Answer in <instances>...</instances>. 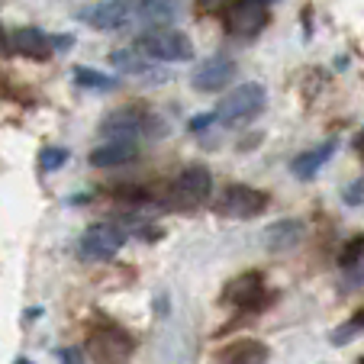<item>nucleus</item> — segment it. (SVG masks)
<instances>
[{"mask_svg":"<svg viewBox=\"0 0 364 364\" xmlns=\"http://www.w3.org/2000/svg\"><path fill=\"white\" fill-rule=\"evenodd\" d=\"M264 87L262 84H239V87H232L226 97L220 100V107H216V119L220 123H245V119L258 117V113L264 110Z\"/></svg>","mask_w":364,"mask_h":364,"instance_id":"f257e3e1","label":"nucleus"},{"mask_svg":"<svg viewBox=\"0 0 364 364\" xmlns=\"http://www.w3.org/2000/svg\"><path fill=\"white\" fill-rule=\"evenodd\" d=\"M139 48L149 58H159V62H187V58H193L191 39L178 29H151L139 39Z\"/></svg>","mask_w":364,"mask_h":364,"instance_id":"f03ea898","label":"nucleus"},{"mask_svg":"<svg viewBox=\"0 0 364 364\" xmlns=\"http://www.w3.org/2000/svg\"><path fill=\"white\" fill-rule=\"evenodd\" d=\"M264 206H268V193L245 184H232L216 197V213L232 216V220H252V216L264 213Z\"/></svg>","mask_w":364,"mask_h":364,"instance_id":"7ed1b4c3","label":"nucleus"},{"mask_svg":"<svg viewBox=\"0 0 364 364\" xmlns=\"http://www.w3.org/2000/svg\"><path fill=\"white\" fill-rule=\"evenodd\" d=\"M126 232L117 226V223H94L81 232V255L90 258V262H107L123 248Z\"/></svg>","mask_w":364,"mask_h":364,"instance_id":"20e7f679","label":"nucleus"},{"mask_svg":"<svg viewBox=\"0 0 364 364\" xmlns=\"http://www.w3.org/2000/svg\"><path fill=\"white\" fill-rule=\"evenodd\" d=\"M213 193V178L203 165H191L174 178L171 184V203L174 206H200Z\"/></svg>","mask_w":364,"mask_h":364,"instance_id":"39448f33","label":"nucleus"},{"mask_svg":"<svg viewBox=\"0 0 364 364\" xmlns=\"http://www.w3.org/2000/svg\"><path fill=\"white\" fill-rule=\"evenodd\" d=\"M136 20V10H132V0H97V4H87L81 10V23L94 29H103V33H113V29H123Z\"/></svg>","mask_w":364,"mask_h":364,"instance_id":"423d86ee","label":"nucleus"},{"mask_svg":"<svg viewBox=\"0 0 364 364\" xmlns=\"http://www.w3.org/2000/svg\"><path fill=\"white\" fill-rule=\"evenodd\" d=\"M268 26V7L262 0H239L235 7L226 10V29L239 39H252Z\"/></svg>","mask_w":364,"mask_h":364,"instance_id":"0eeeda50","label":"nucleus"},{"mask_svg":"<svg viewBox=\"0 0 364 364\" xmlns=\"http://www.w3.org/2000/svg\"><path fill=\"white\" fill-rule=\"evenodd\" d=\"M129 348L132 342L119 329H113V326H100L90 336V355L103 364H119L123 358H129Z\"/></svg>","mask_w":364,"mask_h":364,"instance_id":"6e6552de","label":"nucleus"},{"mask_svg":"<svg viewBox=\"0 0 364 364\" xmlns=\"http://www.w3.org/2000/svg\"><path fill=\"white\" fill-rule=\"evenodd\" d=\"M232 77H235L232 58L216 55V58H206V62H200L197 68H193L191 81H193V87H197V90H206V94H213V90H223V87H226Z\"/></svg>","mask_w":364,"mask_h":364,"instance_id":"1a4fd4ad","label":"nucleus"},{"mask_svg":"<svg viewBox=\"0 0 364 364\" xmlns=\"http://www.w3.org/2000/svg\"><path fill=\"white\" fill-rule=\"evenodd\" d=\"M136 20H142L145 26L168 29L181 14H184V0H132Z\"/></svg>","mask_w":364,"mask_h":364,"instance_id":"9d476101","label":"nucleus"},{"mask_svg":"<svg viewBox=\"0 0 364 364\" xmlns=\"http://www.w3.org/2000/svg\"><path fill=\"white\" fill-rule=\"evenodd\" d=\"M145 129H149V117L139 110H117L100 126V132L107 139H129V142H136Z\"/></svg>","mask_w":364,"mask_h":364,"instance_id":"9b49d317","label":"nucleus"},{"mask_svg":"<svg viewBox=\"0 0 364 364\" xmlns=\"http://www.w3.org/2000/svg\"><path fill=\"white\" fill-rule=\"evenodd\" d=\"M136 159H139V145L129 142V139H110V142H103L100 149L90 151V161L97 168H119Z\"/></svg>","mask_w":364,"mask_h":364,"instance_id":"f8f14e48","label":"nucleus"},{"mask_svg":"<svg viewBox=\"0 0 364 364\" xmlns=\"http://www.w3.org/2000/svg\"><path fill=\"white\" fill-rule=\"evenodd\" d=\"M258 296H264V281H262V274H255V271L232 277V281L226 284V290H223V300L232 303V306H252Z\"/></svg>","mask_w":364,"mask_h":364,"instance_id":"ddd939ff","label":"nucleus"},{"mask_svg":"<svg viewBox=\"0 0 364 364\" xmlns=\"http://www.w3.org/2000/svg\"><path fill=\"white\" fill-rule=\"evenodd\" d=\"M10 48L26 58H48L52 55V39L42 29H16L10 36Z\"/></svg>","mask_w":364,"mask_h":364,"instance_id":"4468645a","label":"nucleus"},{"mask_svg":"<svg viewBox=\"0 0 364 364\" xmlns=\"http://www.w3.org/2000/svg\"><path fill=\"white\" fill-rule=\"evenodd\" d=\"M303 239V223L300 220H277L274 226L264 229V245L271 252H287V248L300 245Z\"/></svg>","mask_w":364,"mask_h":364,"instance_id":"2eb2a0df","label":"nucleus"},{"mask_svg":"<svg viewBox=\"0 0 364 364\" xmlns=\"http://www.w3.org/2000/svg\"><path fill=\"white\" fill-rule=\"evenodd\" d=\"M332 155H336V142H323V145H316V149L303 151V155L294 159V174L296 178H316L319 168H323Z\"/></svg>","mask_w":364,"mask_h":364,"instance_id":"dca6fc26","label":"nucleus"},{"mask_svg":"<svg viewBox=\"0 0 364 364\" xmlns=\"http://www.w3.org/2000/svg\"><path fill=\"white\" fill-rule=\"evenodd\" d=\"M223 364H268V348L262 342H239L223 355Z\"/></svg>","mask_w":364,"mask_h":364,"instance_id":"f3484780","label":"nucleus"},{"mask_svg":"<svg viewBox=\"0 0 364 364\" xmlns=\"http://www.w3.org/2000/svg\"><path fill=\"white\" fill-rule=\"evenodd\" d=\"M110 62L117 65L119 71H129V75H142L145 68H149V55H145L142 48H117L110 55Z\"/></svg>","mask_w":364,"mask_h":364,"instance_id":"a211bd4d","label":"nucleus"},{"mask_svg":"<svg viewBox=\"0 0 364 364\" xmlns=\"http://www.w3.org/2000/svg\"><path fill=\"white\" fill-rule=\"evenodd\" d=\"M75 81L81 84V87H97V90H110L113 87V77L100 75V71H90V68H77Z\"/></svg>","mask_w":364,"mask_h":364,"instance_id":"6ab92c4d","label":"nucleus"},{"mask_svg":"<svg viewBox=\"0 0 364 364\" xmlns=\"http://www.w3.org/2000/svg\"><path fill=\"white\" fill-rule=\"evenodd\" d=\"M65 159H68V151H65V149H46L39 155V165L46 168V171H55V168L65 165Z\"/></svg>","mask_w":364,"mask_h":364,"instance_id":"aec40b11","label":"nucleus"},{"mask_svg":"<svg viewBox=\"0 0 364 364\" xmlns=\"http://www.w3.org/2000/svg\"><path fill=\"white\" fill-rule=\"evenodd\" d=\"M200 10H206V14H226L229 7H235L239 0H197Z\"/></svg>","mask_w":364,"mask_h":364,"instance_id":"412c9836","label":"nucleus"},{"mask_svg":"<svg viewBox=\"0 0 364 364\" xmlns=\"http://www.w3.org/2000/svg\"><path fill=\"white\" fill-rule=\"evenodd\" d=\"M351 332H364V309L358 313V316H351V323H348V329L345 332H338V338H345V336H351Z\"/></svg>","mask_w":364,"mask_h":364,"instance_id":"4be33fe9","label":"nucleus"},{"mask_svg":"<svg viewBox=\"0 0 364 364\" xmlns=\"http://www.w3.org/2000/svg\"><path fill=\"white\" fill-rule=\"evenodd\" d=\"M358 145H361V149H364V129H361V139H358Z\"/></svg>","mask_w":364,"mask_h":364,"instance_id":"5701e85b","label":"nucleus"},{"mask_svg":"<svg viewBox=\"0 0 364 364\" xmlns=\"http://www.w3.org/2000/svg\"><path fill=\"white\" fill-rule=\"evenodd\" d=\"M262 4H271V0H262Z\"/></svg>","mask_w":364,"mask_h":364,"instance_id":"b1692460","label":"nucleus"}]
</instances>
